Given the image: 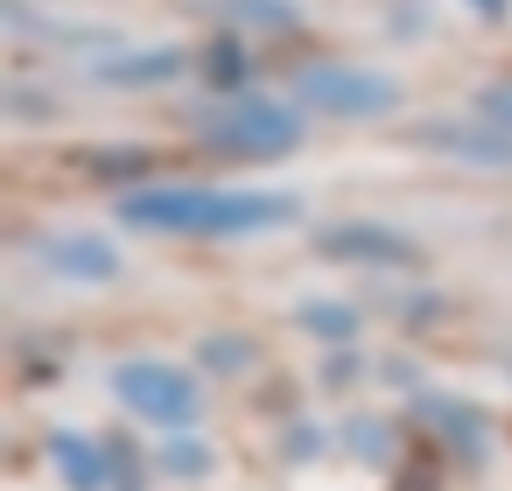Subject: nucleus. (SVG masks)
<instances>
[{
    "label": "nucleus",
    "instance_id": "obj_1",
    "mask_svg": "<svg viewBox=\"0 0 512 491\" xmlns=\"http://www.w3.org/2000/svg\"><path fill=\"white\" fill-rule=\"evenodd\" d=\"M295 218L288 197H218V190H162V197H127V225H155V232H260Z\"/></svg>",
    "mask_w": 512,
    "mask_h": 491
},
{
    "label": "nucleus",
    "instance_id": "obj_2",
    "mask_svg": "<svg viewBox=\"0 0 512 491\" xmlns=\"http://www.w3.org/2000/svg\"><path fill=\"white\" fill-rule=\"evenodd\" d=\"M302 99L337 106V113H386L393 106V85L386 78H365V71H309L302 78Z\"/></svg>",
    "mask_w": 512,
    "mask_h": 491
},
{
    "label": "nucleus",
    "instance_id": "obj_3",
    "mask_svg": "<svg viewBox=\"0 0 512 491\" xmlns=\"http://www.w3.org/2000/svg\"><path fill=\"white\" fill-rule=\"evenodd\" d=\"M211 141H225V148H288L295 141V120L274 113V106H239V113H225L211 127Z\"/></svg>",
    "mask_w": 512,
    "mask_h": 491
},
{
    "label": "nucleus",
    "instance_id": "obj_4",
    "mask_svg": "<svg viewBox=\"0 0 512 491\" xmlns=\"http://www.w3.org/2000/svg\"><path fill=\"white\" fill-rule=\"evenodd\" d=\"M127 386H134V400H141V407H162V414H183V407H190V386H183V379H169V372L134 365V372H127Z\"/></svg>",
    "mask_w": 512,
    "mask_h": 491
},
{
    "label": "nucleus",
    "instance_id": "obj_5",
    "mask_svg": "<svg viewBox=\"0 0 512 491\" xmlns=\"http://www.w3.org/2000/svg\"><path fill=\"white\" fill-rule=\"evenodd\" d=\"M50 260H64V267H113V260L92 253V246H50Z\"/></svg>",
    "mask_w": 512,
    "mask_h": 491
},
{
    "label": "nucleus",
    "instance_id": "obj_6",
    "mask_svg": "<svg viewBox=\"0 0 512 491\" xmlns=\"http://www.w3.org/2000/svg\"><path fill=\"white\" fill-rule=\"evenodd\" d=\"M477 8H484V15H498V8H505V0H477Z\"/></svg>",
    "mask_w": 512,
    "mask_h": 491
}]
</instances>
